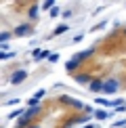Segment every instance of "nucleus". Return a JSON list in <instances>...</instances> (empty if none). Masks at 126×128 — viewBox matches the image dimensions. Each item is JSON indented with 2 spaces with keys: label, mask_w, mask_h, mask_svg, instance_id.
<instances>
[{
  "label": "nucleus",
  "mask_w": 126,
  "mask_h": 128,
  "mask_svg": "<svg viewBox=\"0 0 126 128\" xmlns=\"http://www.w3.org/2000/svg\"><path fill=\"white\" fill-rule=\"evenodd\" d=\"M74 82L94 92H124L126 90V25L116 28L97 40L90 48L74 55L65 65Z\"/></svg>",
  "instance_id": "1"
},
{
  "label": "nucleus",
  "mask_w": 126,
  "mask_h": 128,
  "mask_svg": "<svg viewBox=\"0 0 126 128\" xmlns=\"http://www.w3.org/2000/svg\"><path fill=\"white\" fill-rule=\"evenodd\" d=\"M90 107L70 94H48L28 109L15 128H74L88 120Z\"/></svg>",
  "instance_id": "2"
},
{
  "label": "nucleus",
  "mask_w": 126,
  "mask_h": 128,
  "mask_svg": "<svg viewBox=\"0 0 126 128\" xmlns=\"http://www.w3.org/2000/svg\"><path fill=\"white\" fill-rule=\"evenodd\" d=\"M38 21V2H2L0 4V30L2 40L17 38L34 32Z\"/></svg>",
  "instance_id": "3"
},
{
  "label": "nucleus",
  "mask_w": 126,
  "mask_h": 128,
  "mask_svg": "<svg viewBox=\"0 0 126 128\" xmlns=\"http://www.w3.org/2000/svg\"><path fill=\"white\" fill-rule=\"evenodd\" d=\"M122 128H126V126H122Z\"/></svg>",
  "instance_id": "4"
}]
</instances>
